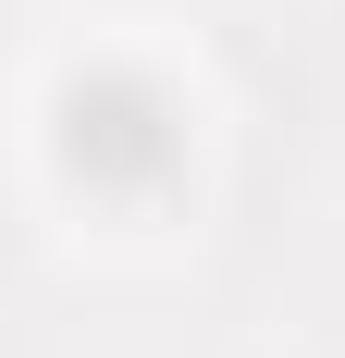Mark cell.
<instances>
[{
    "label": "cell",
    "mask_w": 345,
    "mask_h": 358,
    "mask_svg": "<svg viewBox=\"0 0 345 358\" xmlns=\"http://www.w3.org/2000/svg\"><path fill=\"white\" fill-rule=\"evenodd\" d=\"M50 148H62L74 185H99V198H148V185L185 173V111H172L161 74L87 62V74H62V99H50Z\"/></svg>",
    "instance_id": "cell-1"
}]
</instances>
